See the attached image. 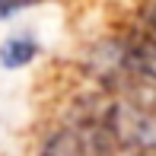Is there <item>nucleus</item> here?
I'll use <instances>...</instances> for the list:
<instances>
[{
  "label": "nucleus",
  "mask_w": 156,
  "mask_h": 156,
  "mask_svg": "<svg viewBox=\"0 0 156 156\" xmlns=\"http://www.w3.org/2000/svg\"><path fill=\"white\" fill-rule=\"evenodd\" d=\"M118 144L108 131L102 99H83L73 118L51 134L41 147V156H115Z\"/></svg>",
  "instance_id": "7ed1b4c3"
},
{
  "label": "nucleus",
  "mask_w": 156,
  "mask_h": 156,
  "mask_svg": "<svg viewBox=\"0 0 156 156\" xmlns=\"http://www.w3.org/2000/svg\"><path fill=\"white\" fill-rule=\"evenodd\" d=\"M86 64L108 93H156V32L108 38L89 54Z\"/></svg>",
  "instance_id": "f257e3e1"
},
{
  "label": "nucleus",
  "mask_w": 156,
  "mask_h": 156,
  "mask_svg": "<svg viewBox=\"0 0 156 156\" xmlns=\"http://www.w3.org/2000/svg\"><path fill=\"white\" fill-rule=\"evenodd\" d=\"M144 16L150 23V29L156 32V0H144Z\"/></svg>",
  "instance_id": "423d86ee"
},
{
  "label": "nucleus",
  "mask_w": 156,
  "mask_h": 156,
  "mask_svg": "<svg viewBox=\"0 0 156 156\" xmlns=\"http://www.w3.org/2000/svg\"><path fill=\"white\" fill-rule=\"evenodd\" d=\"M32 3H38V0H0V19H3V16H13L16 10L32 6Z\"/></svg>",
  "instance_id": "39448f33"
},
{
  "label": "nucleus",
  "mask_w": 156,
  "mask_h": 156,
  "mask_svg": "<svg viewBox=\"0 0 156 156\" xmlns=\"http://www.w3.org/2000/svg\"><path fill=\"white\" fill-rule=\"evenodd\" d=\"M102 112L118 150L127 156H156V93H112Z\"/></svg>",
  "instance_id": "f03ea898"
},
{
  "label": "nucleus",
  "mask_w": 156,
  "mask_h": 156,
  "mask_svg": "<svg viewBox=\"0 0 156 156\" xmlns=\"http://www.w3.org/2000/svg\"><path fill=\"white\" fill-rule=\"evenodd\" d=\"M35 54H38V45L32 38H10L3 48H0V61L6 67H19V64H29Z\"/></svg>",
  "instance_id": "20e7f679"
}]
</instances>
